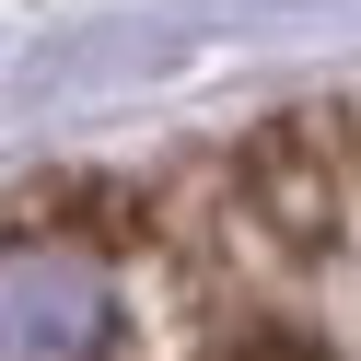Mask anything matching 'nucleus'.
Here are the masks:
<instances>
[{
	"label": "nucleus",
	"instance_id": "obj_3",
	"mask_svg": "<svg viewBox=\"0 0 361 361\" xmlns=\"http://www.w3.org/2000/svg\"><path fill=\"white\" fill-rule=\"evenodd\" d=\"M210 361H326V350H314V338H280V326H268V338H233V350H210Z\"/></svg>",
	"mask_w": 361,
	"mask_h": 361
},
{
	"label": "nucleus",
	"instance_id": "obj_2",
	"mask_svg": "<svg viewBox=\"0 0 361 361\" xmlns=\"http://www.w3.org/2000/svg\"><path fill=\"white\" fill-rule=\"evenodd\" d=\"M245 198H257V221L291 245V257H314V245H338V210H350V175H338V140L314 117H280L245 140Z\"/></svg>",
	"mask_w": 361,
	"mask_h": 361
},
{
	"label": "nucleus",
	"instance_id": "obj_1",
	"mask_svg": "<svg viewBox=\"0 0 361 361\" xmlns=\"http://www.w3.org/2000/svg\"><path fill=\"white\" fill-rule=\"evenodd\" d=\"M117 338L128 303L94 245H0V361H105Z\"/></svg>",
	"mask_w": 361,
	"mask_h": 361
}]
</instances>
